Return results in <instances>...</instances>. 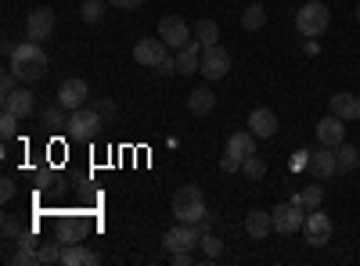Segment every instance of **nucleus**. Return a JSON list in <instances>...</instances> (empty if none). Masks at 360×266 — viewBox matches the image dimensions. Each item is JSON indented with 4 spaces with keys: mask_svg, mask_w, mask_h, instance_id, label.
I'll return each instance as SVG.
<instances>
[{
    "mask_svg": "<svg viewBox=\"0 0 360 266\" xmlns=\"http://www.w3.org/2000/svg\"><path fill=\"white\" fill-rule=\"evenodd\" d=\"M8 69H15L18 79H25V83L44 79V72H47V51H44V44H37V40L18 44L11 51V65Z\"/></svg>",
    "mask_w": 360,
    "mask_h": 266,
    "instance_id": "f257e3e1",
    "label": "nucleus"
},
{
    "mask_svg": "<svg viewBox=\"0 0 360 266\" xmlns=\"http://www.w3.org/2000/svg\"><path fill=\"white\" fill-rule=\"evenodd\" d=\"M205 213H209V209H205L202 187L188 184V187H180V191L173 194V216H176V220H184V223H202Z\"/></svg>",
    "mask_w": 360,
    "mask_h": 266,
    "instance_id": "f03ea898",
    "label": "nucleus"
},
{
    "mask_svg": "<svg viewBox=\"0 0 360 266\" xmlns=\"http://www.w3.org/2000/svg\"><path fill=\"white\" fill-rule=\"evenodd\" d=\"M101 130V112L94 105H83L69 115V126H65V137L76 140V144H86V140H94Z\"/></svg>",
    "mask_w": 360,
    "mask_h": 266,
    "instance_id": "7ed1b4c3",
    "label": "nucleus"
},
{
    "mask_svg": "<svg viewBox=\"0 0 360 266\" xmlns=\"http://www.w3.org/2000/svg\"><path fill=\"white\" fill-rule=\"evenodd\" d=\"M328 22H332V15H328V8L321 4V0H307V4L295 11V29H299L307 40L328 33Z\"/></svg>",
    "mask_w": 360,
    "mask_h": 266,
    "instance_id": "20e7f679",
    "label": "nucleus"
},
{
    "mask_svg": "<svg viewBox=\"0 0 360 266\" xmlns=\"http://www.w3.org/2000/svg\"><path fill=\"white\" fill-rule=\"evenodd\" d=\"M162 245H166V252H169V255H173V252H195V245H202V227H198V223H184V220H180L176 227H169V230H166Z\"/></svg>",
    "mask_w": 360,
    "mask_h": 266,
    "instance_id": "39448f33",
    "label": "nucleus"
},
{
    "mask_svg": "<svg viewBox=\"0 0 360 266\" xmlns=\"http://www.w3.org/2000/svg\"><path fill=\"white\" fill-rule=\"evenodd\" d=\"M159 40H162L169 51H180V47L191 44V29H188V22L180 18V15H162V22H159Z\"/></svg>",
    "mask_w": 360,
    "mask_h": 266,
    "instance_id": "423d86ee",
    "label": "nucleus"
},
{
    "mask_svg": "<svg viewBox=\"0 0 360 266\" xmlns=\"http://www.w3.org/2000/svg\"><path fill=\"white\" fill-rule=\"evenodd\" d=\"M270 213H274V230H278V234H295V230H303L307 209L299 205V198L278 205V209H270Z\"/></svg>",
    "mask_w": 360,
    "mask_h": 266,
    "instance_id": "0eeeda50",
    "label": "nucleus"
},
{
    "mask_svg": "<svg viewBox=\"0 0 360 266\" xmlns=\"http://www.w3.org/2000/svg\"><path fill=\"white\" fill-rule=\"evenodd\" d=\"M166 58H169V47H166L159 36H144V40H137V47H134V62H137V65H148V69H159Z\"/></svg>",
    "mask_w": 360,
    "mask_h": 266,
    "instance_id": "6e6552de",
    "label": "nucleus"
},
{
    "mask_svg": "<svg viewBox=\"0 0 360 266\" xmlns=\"http://www.w3.org/2000/svg\"><path fill=\"white\" fill-rule=\"evenodd\" d=\"M303 238H307L314 248L328 245V241H332V216H324V213L310 209L307 220H303Z\"/></svg>",
    "mask_w": 360,
    "mask_h": 266,
    "instance_id": "1a4fd4ad",
    "label": "nucleus"
},
{
    "mask_svg": "<svg viewBox=\"0 0 360 266\" xmlns=\"http://www.w3.org/2000/svg\"><path fill=\"white\" fill-rule=\"evenodd\" d=\"M227 72H231V54L220 44L202 47V76L205 79H224Z\"/></svg>",
    "mask_w": 360,
    "mask_h": 266,
    "instance_id": "9d476101",
    "label": "nucleus"
},
{
    "mask_svg": "<svg viewBox=\"0 0 360 266\" xmlns=\"http://www.w3.org/2000/svg\"><path fill=\"white\" fill-rule=\"evenodd\" d=\"M51 29H54V11H51V8H37L33 15L25 18V40L44 44V40L51 36Z\"/></svg>",
    "mask_w": 360,
    "mask_h": 266,
    "instance_id": "9b49d317",
    "label": "nucleus"
},
{
    "mask_svg": "<svg viewBox=\"0 0 360 266\" xmlns=\"http://www.w3.org/2000/svg\"><path fill=\"white\" fill-rule=\"evenodd\" d=\"M317 180H328V176L339 173V162H335V147H317V152H310V166H307Z\"/></svg>",
    "mask_w": 360,
    "mask_h": 266,
    "instance_id": "f8f14e48",
    "label": "nucleus"
},
{
    "mask_svg": "<svg viewBox=\"0 0 360 266\" xmlns=\"http://www.w3.org/2000/svg\"><path fill=\"white\" fill-rule=\"evenodd\" d=\"M86 98H90V86H86L83 79H65L62 86H58V101H62L69 112L83 108V105H86Z\"/></svg>",
    "mask_w": 360,
    "mask_h": 266,
    "instance_id": "ddd939ff",
    "label": "nucleus"
},
{
    "mask_svg": "<svg viewBox=\"0 0 360 266\" xmlns=\"http://www.w3.org/2000/svg\"><path fill=\"white\" fill-rule=\"evenodd\" d=\"M342 137H346V126H342V119H339L335 112H332V115H324V119L317 123V140H321L324 147H339Z\"/></svg>",
    "mask_w": 360,
    "mask_h": 266,
    "instance_id": "4468645a",
    "label": "nucleus"
},
{
    "mask_svg": "<svg viewBox=\"0 0 360 266\" xmlns=\"http://www.w3.org/2000/svg\"><path fill=\"white\" fill-rule=\"evenodd\" d=\"M33 245H37V241H33V230H25L22 238H18V248H15V252L8 248V252H4V259H8L11 266H40V262H37V248H33Z\"/></svg>",
    "mask_w": 360,
    "mask_h": 266,
    "instance_id": "2eb2a0df",
    "label": "nucleus"
},
{
    "mask_svg": "<svg viewBox=\"0 0 360 266\" xmlns=\"http://www.w3.org/2000/svg\"><path fill=\"white\" fill-rule=\"evenodd\" d=\"M245 230H249V238L252 241H263L274 234V213H266V209H252L245 216Z\"/></svg>",
    "mask_w": 360,
    "mask_h": 266,
    "instance_id": "dca6fc26",
    "label": "nucleus"
},
{
    "mask_svg": "<svg viewBox=\"0 0 360 266\" xmlns=\"http://www.w3.org/2000/svg\"><path fill=\"white\" fill-rule=\"evenodd\" d=\"M176 72H180V76H195V72H202V44H198V40L176 51Z\"/></svg>",
    "mask_w": 360,
    "mask_h": 266,
    "instance_id": "f3484780",
    "label": "nucleus"
},
{
    "mask_svg": "<svg viewBox=\"0 0 360 266\" xmlns=\"http://www.w3.org/2000/svg\"><path fill=\"white\" fill-rule=\"evenodd\" d=\"M249 130H252L259 140L274 137V133H278V115L270 112V108H252V115H249Z\"/></svg>",
    "mask_w": 360,
    "mask_h": 266,
    "instance_id": "a211bd4d",
    "label": "nucleus"
},
{
    "mask_svg": "<svg viewBox=\"0 0 360 266\" xmlns=\"http://www.w3.org/2000/svg\"><path fill=\"white\" fill-rule=\"evenodd\" d=\"M332 112L339 115L342 123H353V119H360V98L349 94V91H339V94L332 98Z\"/></svg>",
    "mask_w": 360,
    "mask_h": 266,
    "instance_id": "6ab92c4d",
    "label": "nucleus"
},
{
    "mask_svg": "<svg viewBox=\"0 0 360 266\" xmlns=\"http://www.w3.org/2000/svg\"><path fill=\"white\" fill-rule=\"evenodd\" d=\"M256 140H259V137H256L252 130H238V133H231V140H227V152L245 162L249 155H256Z\"/></svg>",
    "mask_w": 360,
    "mask_h": 266,
    "instance_id": "aec40b11",
    "label": "nucleus"
},
{
    "mask_svg": "<svg viewBox=\"0 0 360 266\" xmlns=\"http://www.w3.org/2000/svg\"><path fill=\"white\" fill-rule=\"evenodd\" d=\"M33 94L29 91H11V94H4V112H11V115H18V119H25V115H33Z\"/></svg>",
    "mask_w": 360,
    "mask_h": 266,
    "instance_id": "412c9836",
    "label": "nucleus"
},
{
    "mask_svg": "<svg viewBox=\"0 0 360 266\" xmlns=\"http://www.w3.org/2000/svg\"><path fill=\"white\" fill-rule=\"evenodd\" d=\"M188 108H191V115H209L217 108V94L209 91V86H195L188 94Z\"/></svg>",
    "mask_w": 360,
    "mask_h": 266,
    "instance_id": "4be33fe9",
    "label": "nucleus"
},
{
    "mask_svg": "<svg viewBox=\"0 0 360 266\" xmlns=\"http://www.w3.org/2000/svg\"><path fill=\"white\" fill-rule=\"evenodd\" d=\"M62 262H65V266H98L101 259H98V252H94V248H83V245L76 241V245H65Z\"/></svg>",
    "mask_w": 360,
    "mask_h": 266,
    "instance_id": "5701e85b",
    "label": "nucleus"
},
{
    "mask_svg": "<svg viewBox=\"0 0 360 266\" xmlns=\"http://www.w3.org/2000/svg\"><path fill=\"white\" fill-rule=\"evenodd\" d=\"M69 115H72V112H69L62 101H54V105L44 108V126H47V130H65V126H69Z\"/></svg>",
    "mask_w": 360,
    "mask_h": 266,
    "instance_id": "b1692460",
    "label": "nucleus"
},
{
    "mask_svg": "<svg viewBox=\"0 0 360 266\" xmlns=\"http://www.w3.org/2000/svg\"><path fill=\"white\" fill-rule=\"evenodd\" d=\"M335 162H339V173H356L360 169V152H356V147L353 144H339L335 147Z\"/></svg>",
    "mask_w": 360,
    "mask_h": 266,
    "instance_id": "393cba45",
    "label": "nucleus"
},
{
    "mask_svg": "<svg viewBox=\"0 0 360 266\" xmlns=\"http://www.w3.org/2000/svg\"><path fill=\"white\" fill-rule=\"evenodd\" d=\"M195 40H198L202 47H213V44L220 40V25H217L213 18H202V22L195 25Z\"/></svg>",
    "mask_w": 360,
    "mask_h": 266,
    "instance_id": "a878e982",
    "label": "nucleus"
},
{
    "mask_svg": "<svg viewBox=\"0 0 360 266\" xmlns=\"http://www.w3.org/2000/svg\"><path fill=\"white\" fill-rule=\"evenodd\" d=\"M263 25H266V8L249 4L245 15H242V29H245V33H256V29H263Z\"/></svg>",
    "mask_w": 360,
    "mask_h": 266,
    "instance_id": "bb28decb",
    "label": "nucleus"
},
{
    "mask_svg": "<svg viewBox=\"0 0 360 266\" xmlns=\"http://www.w3.org/2000/svg\"><path fill=\"white\" fill-rule=\"evenodd\" d=\"M105 11H108V0H83L79 18L94 25V22H101V18H105Z\"/></svg>",
    "mask_w": 360,
    "mask_h": 266,
    "instance_id": "cd10ccee",
    "label": "nucleus"
},
{
    "mask_svg": "<svg viewBox=\"0 0 360 266\" xmlns=\"http://www.w3.org/2000/svg\"><path fill=\"white\" fill-rule=\"evenodd\" d=\"M292 198H299V205H303V209H321V201H324V187H321V184H310V187H303V191L292 194Z\"/></svg>",
    "mask_w": 360,
    "mask_h": 266,
    "instance_id": "c85d7f7f",
    "label": "nucleus"
},
{
    "mask_svg": "<svg viewBox=\"0 0 360 266\" xmlns=\"http://www.w3.org/2000/svg\"><path fill=\"white\" fill-rule=\"evenodd\" d=\"M62 252H65L62 241H47L44 248H37V262L40 266H54V262H62Z\"/></svg>",
    "mask_w": 360,
    "mask_h": 266,
    "instance_id": "c756f323",
    "label": "nucleus"
},
{
    "mask_svg": "<svg viewBox=\"0 0 360 266\" xmlns=\"http://www.w3.org/2000/svg\"><path fill=\"white\" fill-rule=\"evenodd\" d=\"M79 234H83L79 220H62V227H58V241H62V245H76Z\"/></svg>",
    "mask_w": 360,
    "mask_h": 266,
    "instance_id": "7c9ffc66",
    "label": "nucleus"
},
{
    "mask_svg": "<svg viewBox=\"0 0 360 266\" xmlns=\"http://www.w3.org/2000/svg\"><path fill=\"white\" fill-rule=\"evenodd\" d=\"M242 173L249 176V180H263V176H266V162H263L259 155H249V159L242 162Z\"/></svg>",
    "mask_w": 360,
    "mask_h": 266,
    "instance_id": "2f4dec72",
    "label": "nucleus"
},
{
    "mask_svg": "<svg viewBox=\"0 0 360 266\" xmlns=\"http://www.w3.org/2000/svg\"><path fill=\"white\" fill-rule=\"evenodd\" d=\"M18 115H11V112H4V115H0V137H4V140H11L15 133H18Z\"/></svg>",
    "mask_w": 360,
    "mask_h": 266,
    "instance_id": "473e14b6",
    "label": "nucleus"
},
{
    "mask_svg": "<svg viewBox=\"0 0 360 266\" xmlns=\"http://www.w3.org/2000/svg\"><path fill=\"white\" fill-rule=\"evenodd\" d=\"M0 230H4V238L8 241H18L22 238V234H25V227L15 220V216H4V223H0Z\"/></svg>",
    "mask_w": 360,
    "mask_h": 266,
    "instance_id": "72a5a7b5",
    "label": "nucleus"
},
{
    "mask_svg": "<svg viewBox=\"0 0 360 266\" xmlns=\"http://www.w3.org/2000/svg\"><path fill=\"white\" fill-rule=\"evenodd\" d=\"M202 248H205V255H209V259L224 255V241H220V238H213V234H202Z\"/></svg>",
    "mask_w": 360,
    "mask_h": 266,
    "instance_id": "f704fd0d",
    "label": "nucleus"
},
{
    "mask_svg": "<svg viewBox=\"0 0 360 266\" xmlns=\"http://www.w3.org/2000/svg\"><path fill=\"white\" fill-rule=\"evenodd\" d=\"M15 83H18V72H15V69H8L4 76H0V94H11V91H18Z\"/></svg>",
    "mask_w": 360,
    "mask_h": 266,
    "instance_id": "c9c22d12",
    "label": "nucleus"
},
{
    "mask_svg": "<svg viewBox=\"0 0 360 266\" xmlns=\"http://www.w3.org/2000/svg\"><path fill=\"white\" fill-rule=\"evenodd\" d=\"M18 194V187H15V180H11V176H4V180H0V198H4V201H11Z\"/></svg>",
    "mask_w": 360,
    "mask_h": 266,
    "instance_id": "e433bc0d",
    "label": "nucleus"
},
{
    "mask_svg": "<svg viewBox=\"0 0 360 266\" xmlns=\"http://www.w3.org/2000/svg\"><path fill=\"white\" fill-rule=\"evenodd\" d=\"M220 169H224V173H238V169H242V159L227 152V155H224V162H220Z\"/></svg>",
    "mask_w": 360,
    "mask_h": 266,
    "instance_id": "4c0bfd02",
    "label": "nucleus"
},
{
    "mask_svg": "<svg viewBox=\"0 0 360 266\" xmlns=\"http://www.w3.org/2000/svg\"><path fill=\"white\" fill-rule=\"evenodd\" d=\"M108 4H112L115 11H134L137 4H148V0H108Z\"/></svg>",
    "mask_w": 360,
    "mask_h": 266,
    "instance_id": "58836bf2",
    "label": "nucleus"
},
{
    "mask_svg": "<svg viewBox=\"0 0 360 266\" xmlns=\"http://www.w3.org/2000/svg\"><path fill=\"white\" fill-rule=\"evenodd\" d=\"M169 259H173V266H191L195 262V252H173Z\"/></svg>",
    "mask_w": 360,
    "mask_h": 266,
    "instance_id": "ea45409f",
    "label": "nucleus"
},
{
    "mask_svg": "<svg viewBox=\"0 0 360 266\" xmlns=\"http://www.w3.org/2000/svg\"><path fill=\"white\" fill-rule=\"evenodd\" d=\"M310 166V152H295L292 155V169H307Z\"/></svg>",
    "mask_w": 360,
    "mask_h": 266,
    "instance_id": "a19ab883",
    "label": "nucleus"
},
{
    "mask_svg": "<svg viewBox=\"0 0 360 266\" xmlns=\"http://www.w3.org/2000/svg\"><path fill=\"white\" fill-rule=\"evenodd\" d=\"M94 108H98L101 115H112V112H115V105H112V101H101V105H94Z\"/></svg>",
    "mask_w": 360,
    "mask_h": 266,
    "instance_id": "79ce46f5",
    "label": "nucleus"
},
{
    "mask_svg": "<svg viewBox=\"0 0 360 266\" xmlns=\"http://www.w3.org/2000/svg\"><path fill=\"white\" fill-rule=\"evenodd\" d=\"M356 22H360V4H356Z\"/></svg>",
    "mask_w": 360,
    "mask_h": 266,
    "instance_id": "37998d69",
    "label": "nucleus"
}]
</instances>
